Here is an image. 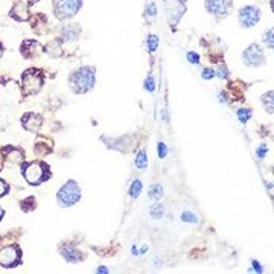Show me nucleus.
<instances>
[{
	"label": "nucleus",
	"instance_id": "nucleus-19",
	"mask_svg": "<svg viewBox=\"0 0 274 274\" xmlns=\"http://www.w3.org/2000/svg\"><path fill=\"white\" fill-rule=\"evenodd\" d=\"M134 165L139 168V169H145L148 166V155H146V151H139L136 160H134Z\"/></svg>",
	"mask_w": 274,
	"mask_h": 274
},
{
	"label": "nucleus",
	"instance_id": "nucleus-27",
	"mask_svg": "<svg viewBox=\"0 0 274 274\" xmlns=\"http://www.w3.org/2000/svg\"><path fill=\"white\" fill-rule=\"evenodd\" d=\"M181 219H183L184 222H198V216H197L195 213L189 212V210H186V212L181 213Z\"/></svg>",
	"mask_w": 274,
	"mask_h": 274
},
{
	"label": "nucleus",
	"instance_id": "nucleus-13",
	"mask_svg": "<svg viewBox=\"0 0 274 274\" xmlns=\"http://www.w3.org/2000/svg\"><path fill=\"white\" fill-rule=\"evenodd\" d=\"M42 51H43V49H42L40 43L35 42V40H25V42L22 43V46H20L22 55H23L25 58H28V60L38 57V55L42 54Z\"/></svg>",
	"mask_w": 274,
	"mask_h": 274
},
{
	"label": "nucleus",
	"instance_id": "nucleus-34",
	"mask_svg": "<svg viewBox=\"0 0 274 274\" xmlns=\"http://www.w3.org/2000/svg\"><path fill=\"white\" fill-rule=\"evenodd\" d=\"M187 60H189L190 64H198L200 63V55L195 54V52H189L187 54Z\"/></svg>",
	"mask_w": 274,
	"mask_h": 274
},
{
	"label": "nucleus",
	"instance_id": "nucleus-24",
	"mask_svg": "<svg viewBox=\"0 0 274 274\" xmlns=\"http://www.w3.org/2000/svg\"><path fill=\"white\" fill-rule=\"evenodd\" d=\"M236 114H238L239 122L245 124V122H248V119L251 118V110H250V108H241V110H238Z\"/></svg>",
	"mask_w": 274,
	"mask_h": 274
},
{
	"label": "nucleus",
	"instance_id": "nucleus-35",
	"mask_svg": "<svg viewBox=\"0 0 274 274\" xmlns=\"http://www.w3.org/2000/svg\"><path fill=\"white\" fill-rule=\"evenodd\" d=\"M201 76H203V80H212L215 76V72H213V69H204Z\"/></svg>",
	"mask_w": 274,
	"mask_h": 274
},
{
	"label": "nucleus",
	"instance_id": "nucleus-32",
	"mask_svg": "<svg viewBox=\"0 0 274 274\" xmlns=\"http://www.w3.org/2000/svg\"><path fill=\"white\" fill-rule=\"evenodd\" d=\"M157 151H159V157H160V159H165V157H166V154H168V148H166V145H165L163 142H160V143H159Z\"/></svg>",
	"mask_w": 274,
	"mask_h": 274
},
{
	"label": "nucleus",
	"instance_id": "nucleus-11",
	"mask_svg": "<svg viewBox=\"0 0 274 274\" xmlns=\"http://www.w3.org/2000/svg\"><path fill=\"white\" fill-rule=\"evenodd\" d=\"M4 157V162L8 165H22L25 163V151L17 146H7L0 151Z\"/></svg>",
	"mask_w": 274,
	"mask_h": 274
},
{
	"label": "nucleus",
	"instance_id": "nucleus-20",
	"mask_svg": "<svg viewBox=\"0 0 274 274\" xmlns=\"http://www.w3.org/2000/svg\"><path fill=\"white\" fill-rule=\"evenodd\" d=\"M20 206H22V210H23V212H31V210H34V209L37 207L35 197H28L26 200H23V201L20 203Z\"/></svg>",
	"mask_w": 274,
	"mask_h": 274
},
{
	"label": "nucleus",
	"instance_id": "nucleus-4",
	"mask_svg": "<svg viewBox=\"0 0 274 274\" xmlns=\"http://www.w3.org/2000/svg\"><path fill=\"white\" fill-rule=\"evenodd\" d=\"M43 73L37 69H28L22 76V90L26 96L37 95L43 87Z\"/></svg>",
	"mask_w": 274,
	"mask_h": 274
},
{
	"label": "nucleus",
	"instance_id": "nucleus-38",
	"mask_svg": "<svg viewBox=\"0 0 274 274\" xmlns=\"http://www.w3.org/2000/svg\"><path fill=\"white\" fill-rule=\"evenodd\" d=\"M96 272H108V269H107L105 266H99V268L96 269Z\"/></svg>",
	"mask_w": 274,
	"mask_h": 274
},
{
	"label": "nucleus",
	"instance_id": "nucleus-9",
	"mask_svg": "<svg viewBox=\"0 0 274 274\" xmlns=\"http://www.w3.org/2000/svg\"><path fill=\"white\" fill-rule=\"evenodd\" d=\"M204 7L209 14L215 17H225L233 7V0H206Z\"/></svg>",
	"mask_w": 274,
	"mask_h": 274
},
{
	"label": "nucleus",
	"instance_id": "nucleus-40",
	"mask_svg": "<svg viewBox=\"0 0 274 274\" xmlns=\"http://www.w3.org/2000/svg\"><path fill=\"white\" fill-rule=\"evenodd\" d=\"M4 55V46H2V43H0V57Z\"/></svg>",
	"mask_w": 274,
	"mask_h": 274
},
{
	"label": "nucleus",
	"instance_id": "nucleus-25",
	"mask_svg": "<svg viewBox=\"0 0 274 274\" xmlns=\"http://www.w3.org/2000/svg\"><path fill=\"white\" fill-rule=\"evenodd\" d=\"M146 46H148L149 52H154L159 48V37L157 35H149L148 40H146Z\"/></svg>",
	"mask_w": 274,
	"mask_h": 274
},
{
	"label": "nucleus",
	"instance_id": "nucleus-18",
	"mask_svg": "<svg viewBox=\"0 0 274 274\" xmlns=\"http://www.w3.org/2000/svg\"><path fill=\"white\" fill-rule=\"evenodd\" d=\"M46 54L49 55V57H52V58H58V57H61V54H63V51H61V40H54V42H51L48 46H46Z\"/></svg>",
	"mask_w": 274,
	"mask_h": 274
},
{
	"label": "nucleus",
	"instance_id": "nucleus-26",
	"mask_svg": "<svg viewBox=\"0 0 274 274\" xmlns=\"http://www.w3.org/2000/svg\"><path fill=\"white\" fill-rule=\"evenodd\" d=\"M163 213H165V209H163L162 204H155V206L151 207V216L154 219H160L163 216Z\"/></svg>",
	"mask_w": 274,
	"mask_h": 274
},
{
	"label": "nucleus",
	"instance_id": "nucleus-14",
	"mask_svg": "<svg viewBox=\"0 0 274 274\" xmlns=\"http://www.w3.org/2000/svg\"><path fill=\"white\" fill-rule=\"evenodd\" d=\"M60 251H61V254L64 256V259L67 260V262H81V260H84V254L75 247V245H72V244H64L61 248H60Z\"/></svg>",
	"mask_w": 274,
	"mask_h": 274
},
{
	"label": "nucleus",
	"instance_id": "nucleus-37",
	"mask_svg": "<svg viewBox=\"0 0 274 274\" xmlns=\"http://www.w3.org/2000/svg\"><path fill=\"white\" fill-rule=\"evenodd\" d=\"M146 14H148L149 17H154V16H155V5H149L148 10H146Z\"/></svg>",
	"mask_w": 274,
	"mask_h": 274
},
{
	"label": "nucleus",
	"instance_id": "nucleus-36",
	"mask_svg": "<svg viewBox=\"0 0 274 274\" xmlns=\"http://www.w3.org/2000/svg\"><path fill=\"white\" fill-rule=\"evenodd\" d=\"M251 265H253V269H251V271H257V272H262V271H263L259 262H256V260H253V262H251Z\"/></svg>",
	"mask_w": 274,
	"mask_h": 274
},
{
	"label": "nucleus",
	"instance_id": "nucleus-2",
	"mask_svg": "<svg viewBox=\"0 0 274 274\" xmlns=\"http://www.w3.org/2000/svg\"><path fill=\"white\" fill-rule=\"evenodd\" d=\"M22 174L25 177V180L32 184H42L43 181L51 178V168L45 163V162H31V163H25L22 168Z\"/></svg>",
	"mask_w": 274,
	"mask_h": 274
},
{
	"label": "nucleus",
	"instance_id": "nucleus-5",
	"mask_svg": "<svg viewBox=\"0 0 274 274\" xmlns=\"http://www.w3.org/2000/svg\"><path fill=\"white\" fill-rule=\"evenodd\" d=\"M83 7V0H54V11L60 20L73 17Z\"/></svg>",
	"mask_w": 274,
	"mask_h": 274
},
{
	"label": "nucleus",
	"instance_id": "nucleus-6",
	"mask_svg": "<svg viewBox=\"0 0 274 274\" xmlns=\"http://www.w3.org/2000/svg\"><path fill=\"white\" fill-rule=\"evenodd\" d=\"M22 263V251L17 245L5 247L0 250V266L14 268Z\"/></svg>",
	"mask_w": 274,
	"mask_h": 274
},
{
	"label": "nucleus",
	"instance_id": "nucleus-22",
	"mask_svg": "<svg viewBox=\"0 0 274 274\" xmlns=\"http://www.w3.org/2000/svg\"><path fill=\"white\" fill-rule=\"evenodd\" d=\"M262 102H263V105H265V110H266L268 113H272V92H271V90L262 96Z\"/></svg>",
	"mask_w": 274,
	"mask_h": 274
},
{
	"label": "nucleus",
	"instance_id": "nucleus-10",
	"mask_svg": "<svg viewBox=\"0 0 274 274\" xmlns=\"http://www.w3.org/2000/svg\"><path fill=\"white\" fill-rule=\"evenodd\" d=\"M238 20L242 28H253L260 20V10L257 7H245L239 10Z\"/></svg>",
	"mask_w": 274,
	"mask_h": 274
},
{
	"label": "nucleus",
	"instance_id": "nucleus-17",
	"mask_svg": "<svg viewBox=\"0 0 274 274\" xmlns=\"http://www.w3.org/2000/svg\"><path fill=\"white\" fill-rule=\"evenodd\" d=\"M80 34H81V28L78 25H66L61 31V40L63 42L78 40Z\"/></svg>",
	"mask_w": 274,
	"mask_h": 274
},
{
	"label": "nucleus",
	"instance_id": "nucleus-33",
	"mask_svg": "<svg viewBox=\"0 0 274 274\" xmlns=\"http://www.w3.org/2000/svg\"><path fill=\"white\" fill-rule=\"evenodd\" d=\"M266 152H268V146H266V145H260V146L257 148V151H256V155L262 160V159L266 155Z\"/></svg>",
	"mask_w": 274,
	"mask_h": 274
},
{
	"label": "nucleus",
	"instance_id": "nucleus-42",
	"mask_svg": "<svg viewBox=\"0 0 274 274\" xmlns=\"http://www.w3.org/2000/svg\"><path fill=\"white\" fill-rule=\"evenodd\" d=\"M0 169H2V162H0Z\"/></svg>",
	"mask_w": 274,
	"mask_h": 274
},
{
	"label": "nucleus",
	"instance_id": "nucleus-41",
	"mask_svg": "<svg viewBox=\"0 0 274 274\" xmlns=\"http://www.w3.org/2000/svg\"><path fill=\"white\" fill-rule=\"evenodd\" d=\"M29 4H35V2H40V0H28Z\"/></svg>",
	"mask_w": 274,
	"mask_h": 274
},
{
	"label": "nucleus",
	"instance_id": "nucleus-1",
	"mask_svg": "<svg viewBox=\"0 0 274 274\" xmlns=\"http://www.w3.org/2000/svg\"><path fill=\"white\" fill-rule=\"evenodd\" d=\"M95 80H96V76H95L93 67H81L70 75L69 83H70V89L75 93L83 95V93H87L93 89Z\"/></svg>",
	"mask_w": 274,
	"mask_h": 274
},
{
	"label": "nucleus",
	"instance_id": "nucleus-21",
	"mask_svg": "<svg viewBox=\"0 0 274 274\" xmlns=\"http://www.w3.org/2000/svg\"><path fill=\"white\" fill-rule=\"evenodd\" d=\"M163 197V187L160 184H152L149 189V198L151 200H160Z\"/></svg>",
	"mask_w": 274,
	"mask_h": 274
},
{
	"label": "nucleus",
	"instance_id": "nucleus-7",
	"mask_svg": "<svg viewBox=\"0 0 274 274\" xmlns=\"http://www.w3.org/2000/svg\"><path fill=\"white\" fill-rule=\"evenodd\" d=\"M242 61L248 67H259L265 64V54L259 45H250L242 54Z\"/></svg>",
	"mask_w": 274,
	"mask_h": 274
},
{
	"label": "nucleus",
	"instance_id": "nucleus-30",
	"mask_svg": "<svg viewBox=\"0 0 274 274\" xmlns=\"http://www.w3.org/2000/svg\"><path fill=\"white\" fill-rule=\"evenodd\" d=\"M263 42L268 45V48H269V49H272V46H274V43H272V28H271L268 32H265V35H263Z\"/></svg>",
	"mask_w": 274,
	"mask_h": 274
},
{
	"label": "nucleus",
	"instance_id": "nucleus-3",
	"mask_svg": "<svg viewBox=\"0 0 274 274\" xmlns=\"http://www.w3.org/2000/svg\"><path fill=\"white\" fill-rule=\"evenodd\" d=\"M80 198H81V189L75 180H69L58 190V195H57V201L61 207H70V206L76 204L80 201Z\"/></svg>",
	"mask_w": 274,
	"mask_h": 274
},
{
	"label": "nucleus",
	"instance_id": "nucleus-31",
	"mask_svg": "<svg viewBox=\"0 0 274 274\" xmlns=\"http://www.w3.org/2000/svg\"><path fill=\"white\" fill-rule=\"evenodd\" d=\"M145 89H146L148 92H154L155 83H154V78H152V76H148V78H146V81H145Z\"/></svg>",
	"mask_w": 274,
	"mask_h": 274
},
{
	"label": "nucleus",
	"instance_id": "nucleus-29",
	"mask_svg": "<svg viewBox=\"0 0 274 274\" xmlns=\"http://www.w3.org/2000/svg\"><path fill=\"white\" fill-rule=\"evenodd\" d=\"M8 192H10V186H8V183H7L5 180L0 178V198L5 197Z\"/></svg>",
	"mask_w": 274,
	"mask_h": 274
},
{
	"label": "nucleus",
	"instance_id": "nucleus-16",
	"mask_svg": "<svg viewBox=\"0 0 274 274\" xmlns=\"http://www.w3.org/2000/svg\"><path fill=\"white\" fill-rule=\"evenodd\" d=\"M11 17H14L16 20L19 22H25L29 19V14H28V5L25 2H17L13 10H11Z\"/></svg>",
	"mask_w": 274,
	"mask_h": 274
},
{
	"label": "nucleus",
	"instance_id": "nucleus-28",
	"mask_svg": "<svg viewBox=\"0 0 274 274\" xmlns=\"http://www.w3.org/2000/svg\"><path fill=\"white\" fill-rule=\"evenodd\" d=\"M215 75L219 76V78H222V80H225V78H228V69H227L224 64H221V66L218 67V70H216Z\"/></svg>",
	"mask_w": 274,
	"mask_h": 274
},
{
	"label": "nucleus",
	"instance_id": "nucleus-15",
	"mask_svg": "<svg viewBox=\"0 0 274 274\" xmlns=\"http://www.w3.org/2000/svg\"><path fill=\"white\" fill-rule=\"evenodd\" d=\"M34 152H35L38 157H46L48 154L52 152V142H51L48 137H38L37 142H35Z\"/></svg>",
	"mask_w": 274,
	"mask_h": 274
},
{
	"label": "nucleus",
	"instance_id": "nucleus-39",
	"mask_svg": "<svg viewBox=\"0 0 274 274\" xmlns=\"http://www.w3.org/2000/svg\"><path fill=\"white\" fill-rule=\"evenodd\" d=\"M4 215H5V210L0 207V221H2V218H4Z\"/></svg>",
	"mask_w": 274,
	"mask_h": 274
},
{
	"label": "nucleus",
	"instance_id": "nucleus-12",
	"mask_svg": "<svg viewBox=\"0 0 274 274\" xmlns=\"http://www.w3.org/2000/svg\"><path fill=\"white\" fill-rule=\"evenodd\" d=\"M22 125H23L25 130H28L31 133H38L42 125H43V119L37 113H26L22 118Z\"/></svg>",
	"mask_w": 274,
	"mask_h": 274
},
{
	"label": "nucleus",
	"instance_id": "nucleus-8",
	"mask_svg": "<svg viewBox=\"0 0 274 274\" xmlns=\"http://www.w3.org/2000/svg\"><path fill=\"white\" fill-rule=\"evenodd\" d=\"M165 10L168 13V20H169L171 26H175L178 23V20L183 17V14L186 11V5L183 0H166Z\"/></svg>",
	"mask_w": 274,
	"mask_h": 274
},
{
	"label": "nucleus",
	"instance_id": "nucleus-23",
	"mask_svg": "<svg viewBox=\"0 0 274 274\" xmlns=\"http://www.w3.org/2000/svg\"><path fill=\"white\" fill-rule=\"evenodd\" d=\"M140 192H142V181L140 180H134L131 183V187H130V195L133 198H137L140 195Z\"/></svg>",
	"mask_w": 274,
	"mask_h": 274
}]
</instances>
